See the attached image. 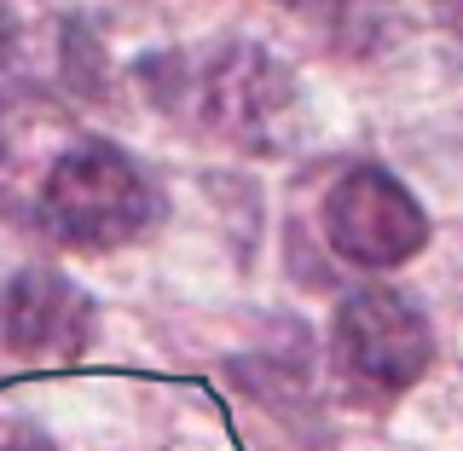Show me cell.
Masks as SVG:
<instances>
[{
    "mask_svg": "<svg viewBox=\"0 0 463 451\" xmlns=\"http://www.w3.org/2000/svg\"><path fill=\"white\" fill-rule=\"evenodd\" d=\"M151 185L139 163L116 151L110 139H76L52 156L47 180H41V226L58 243L87 255H105L134 243L151 226Z\"/></svg>",
    "mask_w": 463,
    "mask_h": 451,
    "instance_id": "cell-2",
    "label": "cell"
},
{
    "mask_svg": "<svg viewBox=\"0 0 463 451\" xmlns=\"http://www.w3.org/2000/svg\"><path fill=\"white\" fill-rule=\"evenodd\" d=\"M99 336V307L64 272L24 267L0 289V347L35 365H76Z\"/></svg>",
    "mask_w": 463,
    "mask_h": 451,
    "instance_id": "cell-5",
    "label": "cell"
},
{
    "mask_svg": "<svg viewBox=\"0 0 463 451\" xmlns=\"http://www.w3.org/2000/svg\"><path fill=\"white\" fill-rule=\"evenodd\" d=\"M325 238L354 267H405L429 243V214L388 168H347L325 197Z\"/></svg>",
    "mask_w": 463,
    "mask_h": 451,
    "instance_id": "cell-4",
    "label": "cell"
},
{
    "mask_svg": "<svg viewBox=\"0 0 463 451\" xmlns=\"http://www.w3.org/2000/svg\"><path fill=\"white\" fill-rule=\"evenodd\" d=\"M330 347H336V365L354 382L376 388V394H400L434 359V330L423 307L400 289H354L336 307L330 324Z\"/></svg>",
    "mask_w": 463,
    "mask_h": 451,
    "instance_id": "cell-3",
    "label": "cell"
},
{
    "mask_svg": "<svg viewBox=\"0 0 463 451\" xmlns=\"http://www.w3.org/2000/svg\"><path fill=\"white\" fill-rule=\"evenodd\" d=\"M440 6H446V18H452V23L463 29V0H440Z\"/></svg>",
    "mask_w": 463,
    "mask_h": 451,
    "instance_id": "cell-7",
    "label": "cell"
},
{
    "mask_svg": "<svg viewBox=\"0 0 463 451\" xmlns=\"http://www.w3.org/2000/svg\"><path fill=\"white\" fill-rule=\"evenodd\" d=\"M0 451H58V446H52L41 428H18V434H12V440L0 446Z\"/></svg>",
    "mask_w": 463,
    "mask_h": 451,
    "instance_id": "cell-6",
    "label": "cell"
},
{
    "mask_svg": "<svg viewBox=\"0 0 463 451\" xmlns=\"http://www.w3.org/2000/svg\"><path fill=\"white\" fill-rule=\"evenodd\" d=\"M180 81L163 87V105L197 116L214 139H232L243 151H284L296 127V81L272 52L255 41H221L203 58H174Z\"/></svg>",
    "mask_w": 463,
    "mask_h": 451,
    "instance_id": "cell-1",
    "label": "cell"
}]
</instances>
